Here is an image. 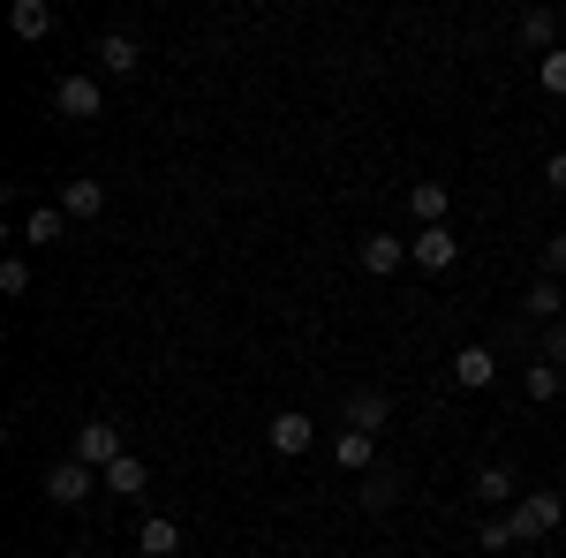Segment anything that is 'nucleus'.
<instances>
[{"instance_id": "0eeeda50", "label": "nucleus", "mask_w": 566, "mask_h": 558, "mask_svg": "<svg viewBox=\"0 0 566 558\" xmlns=\"http://www.w3.org/2000/svg\"><path fill=\"white\" fill-rule=\"evenodd\" d=\"M310 438H317V430H310V415H295V408H280V415L264 423V445H272L280 461H287V453H310Z\"/></svg>"}, {"instance_id": "f03ea898", "label": "nucleus", "mask_w": 566, "mask_h": 558, "mask_svg": "<svg viewBox=\"0 0 566 558\" xmlns=\"http://www.w3.org/2000/svg\"><path fill=\"white\" fill-rule=\"evenodd\" d=\"M98 106H106L98 76H61V91H53V114L61 122H98Z\"/></svg>"}, {"instance_id": "39448f33", "label": "nucleus", "mask_w": 566, "mask_h": 558, "mask_svg": "<svg viewBox=\"0 0 566 558\" xmlns=\"http://www.w3.org/2000/svg\"><path fill=\"white\" fill-rule=\"evenodd\" d=\"M386 423H392V400H386V392H348V400H340V430H363V438H378Z\"/></svg>"}, {"instance_id": "a878e982", "label": "nucleus", "mask_w": 566, "mask_h": 558, "mask_svg": "<svg viewBox=\"0 0 566 558\" xmlns=\"http://www.w3.org/2000/svg\"><path fill=\"white\" fill-rule=\"evenodd\" d=\"M536 362H552V370L566 362V325H544V355H536Z\"/></svg>"}, {"instance_id": "ddd939ff", "label": "nucleus", "mask_w": 566, "mask_h": 558, "mask_svg": "<svg viewBox=\"0 0 566 558\" xmlns=\"http://www.w3.org/2000/svg\"><path fill=\"white\" fill-rule=\"evenodd\" d=\"M136 551H144V558H175V551H181V528H175L167 514L144 520V528H136Z\"/></svg>"}, {"instance_id": "f257e3e1", "label": "nucleus", "mask_w": 566, "mask_h": 558, "mask_svg": "<svg viewBox=\"0 0 566 558\" xmlns=\"http://www.w3.org/2000/svg\"><path fill=\"white\" fill-rule=\"evenodd\" d=\"M506 520H514V544H536V536H552V528L566 520V498L559 491H522Z\"/></svg>"}, {"instance_id": "f3484780", "label": "nucleus", "mask_w": 566, "mask_h": 558, "mask_svg": "<svg viewBox=\"0 0 566 558\" xmlns=\"http://www.w3.org/2000/svg\"><path fill=\"white\" fill-rule=\"evenodd\" d=\"M8 23H15V39H53V8H45V0H15Z\"/></svg>"}, {"instance_id": "4be33fe9", "label": "nucleus", "mask_w": 566, "mask_h": 558, "mask_svg": "<svg viewBox=\"0 0 566 558\" xmlns=\"http://www.w3.org/2000/svg\"><path fill=\"white\" fill-rule=\"evenodd\" d=\"M536 76H544V91H552V98H566V45H552V53L536 61Z\"/></svg>"}, {"instance_id": "9b49d317", "label": "nucleus", "mask_w": 566, "mask_h": 558, "mask_svg": "<svg viewBox=\"0 0 566 558\" xmlns=\"http://www.w3.org/2000/svg\"><path fill=\"white\" fill-rule=\"evenodd\" d=\"M469 491H476V506H506V498L522 491V475H514V468H499V461H491V468H476V483H469Z\"/></svg>"}, {"instance_id": "cd10ccee", "label": "nucleus", "mask_w": 566, "mask_h": 558, "mask_svg": "<svg viewBox=\"0 0 566 558\" xmlns=\"http://www.w3.org/2000/svg\"><path fill=\"white\" fill-rule=\"evenodd\" d=\"M544 181H552V189H566V151H552V159H544Z\"/></svg>"}, {"instance_id": "423d86ee", "label": "nucleus", "mask_w": 566, "mask_h": 558, "mask_svg": "<svg viewBox=\"0 0 566 558\" xmlns=\"http://www.w3.org/2000/svg\"><path fill=\"white\" fill-rule=\"evenodd\" d=\"M408 257L423 264V272H446V264L461 257V234H453V227H423V234L408 242Z\"/></svg>"}, {"instance_id": "393cba45", "label": "nucleus", "mask_w": 566, "mask_h": 558, "mask_svg": "<svg viewBox=\"0 0 566 558\" xmlns=\"http://www.w3.org/2000/svg\"><path fill=\"white\" fill-rule=\"evenodd\" d=\"M23 287H31V264L8 257V264H0V295H23Z\"/></svg>"}, {"instance_id": "412c9836", "label": "nucleus", "mask_w": 566, "mask_h": 558, "mask_svg": "<svg viewBox=\"0 0 566 558\" xmlns=\"http://www.w3.org/2000/svg\"><path fill=\"white\" fill-rule=\"evenodd\" d=\"M392 498H400V475H386V468H370V483H363V506H370V514H386Z\"/></svg>"}, {"instance_id": "a211bd4d", "label": "nucleus", "mask_w": 566, "mask_h": 558, "mask_svg": "<svg viewBox=\"0 0 566 558\" xmlns=\"http://www.w3.org/2000/svg\"><path fill=\"white\" fill-rule=\"evenodd\" d=\"M144 483H151V475H144V461H136V453H122V461L106 468V491H114V498H136Z\"/></svg>"}, {"instance_id": "20e7f679", "label": "nucleus", "mask_w": 566, "mask_h": 558, "mask_svg": "<svg viewBox=\"0 0 566 558\" xmlns=\"http://www.w3.org/2000/svg\"><path fill=\"white\" fill-rule=\"evenodd\" d=\"M91 483H106V475L84 468V461H61V468H45V498H53V506H84Z\"/></svg>"}, {"instance_id": "b1692460", "label": "nucleus", "mask_w": 566, "mask_h": 558, "mask_svg": "<svg viewBox=\"0 0 566 558\" xmlns=\"http://www.w3.org/2000/svg\"><path fill=\"white\" fill-rule=\"evenodd\" d=\"M476 544H483V551H514V520H483Z\"/></svg>"}, {"instance_id": "bb28decb", "label": "nucleus", "mask_w": 566, "mask_h": 558, "mask_svg": "<svg viewBox=\"0 0 566 558\" xmlns=\"http://www.w3.org/2000/svg\"><path fill=\"white\" fill-rule=\"evenodd\" d=\"M544 257H552V280H566V234H552V242H544Z\"/></svg>"}, {"instance_id": "6e6552de", "label": "nucleus", "mask_w": 566, "mask_h": 558, "mask_svg": "<svg viewBox=\"0 0 566 558\" xmlns=\"http://www.w3.org/2000/svg\"><path fill=\"white\" fill-rule=\"evenodd\" d=\"M333 461H340V475H370V468H378V438L340 430V438H333Z\"/></svg>"}, {"instance_id": "aec40b11", "label": "nucleus", "mask_w": 566, "mask_h": 558, "mask_svg": "<svg viewBox=\"0 0 566 558\" xmlns=\"http://www.w3.org/2000/svg\"><path fill=\"white\" fill-rule=\"evenodd\" d=\"M61 227H69V212L61 204H39V212L23 219V242H61Z\"/></svg>"}, {"instance_id": "7ed1b4c3", "label": "nucleus", "mask_w": 566, "mask_h": 558, "mask_svg": "<svg viewBox=\"0 0 566 558\" xmlns=\"http://www.w3.org/2000/svg\"><path fill=\"white\" fill-rule=\"evenodd\" d=\"M76 461L106 475L114 461H122V423H106V415H98V423H84V430H76Z\"/></svg>"}, {"instance_id": "f8f14e48", "label": "nucleus", "mask_w": 566, "mask_h": 558, "mask_svg": "<svg viewBox=\"0 0 566 558\" xmlns=\"http://www.w3.org/2000/svg\"><path fill=\"white\" fill-rule=\"evenodd\" d=\"M453 378H461L469 392L491 386V378H499V355H491V347H461V355H453Z\"/></svg>"}, {"instance_id": "1a4fd4ad", "label": "nucleus", "mask_w": 566, "mask_h": 558, "mask_svg": "<svg viewBox=\"0 0 566 558\" xmlns=\"http://www.w3.org/2000/svg\"><path fill=\"white\" fill-rule=\"evenodd\" d=\"M91 61H98L106 76H129V69H136V39H129V31H98Z\"/></svg>"}, {"instance_id": "9d476101", "label": "nucleus", "mask_w": 566, "mask_h": 558, "mask_svg": "<svg viewBox=\"0 0 566 558\" xmlns=\"http://www.w3.org/2000/svg\"><path fill=\"white\" fill-rule=\"evenodd\" d=\"M400 257H408V242H400V234H363V272H378V280H386V272H400Z\"/></svg>"}, {"instance_id": "6ab92c4d", "label": "nucleus", "mask_w": 566, "mask_h": 558, "mask_svg": "<svg viewBox=\"0 0 566 558\" xmlns=\"http://www.w3.org/2000/svg\"><path fill=\"white\" fill-rule=\"evenodd\" d=\"M552 39H559L552 8H528V15H522V45H528V53H552Z\"/></svg>"}, {"instance_id": "dca6fc26", "label": "nucleus", "mask_w": 566, "mask_h": 558, "mask_svg": "<svg viewBox=\"0 0 566 558\" xmlns=\"http://www.w3.org/2000/svg\"><path fill=\"white\" fill-rule=\"evenodd\" d=\"M61 212L69 219H98L106 212V189H98V181H69V189H61Z\"/></svg>"}, {"instance_id": "2eb2a0df", "label": "nucleus", "mask_w": 566, "mask_h": 558, "mask_svg": "<svg viewBox=\"0 0 566 558\" xmlns=\"http://www.w3.org/2000/svg\"><path fill=\"white\" fill-rule=\"evenodd\" d=\"M559 309H566V295H559V280L544 272V280H528V317L536 325H559Z\"/></svg>"}, {"instance_id": "4468645a", "label": "nucleus", "mask_w": 566, "mask_h": 558, "mask_svg": "<svg viewBox=\"0 0 566 558\" xmlns=\"http://www.w3.org/2000/svg\"><path fill=\"white\" fill-rule=\"evenodd\" d=\"M446 204H453L446 181H416V189H408V212L423 219V227H446Z\"/></svg>"}, {"instance_id": "5701e85b", "label": "nucleus", "mask_w": 566, "mask_h": 558, "mask_svg": "<svg viewBox=\"0 0 566 558\" xmlns=\"http://www.w3.org/2000/svg\"><path fill=\"white\" fill-rule=\"evenodd\" d=\"M528 400H559V370L552 362H528Z\"/></svg>"}]
</instances>
